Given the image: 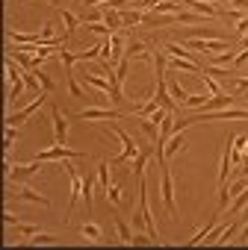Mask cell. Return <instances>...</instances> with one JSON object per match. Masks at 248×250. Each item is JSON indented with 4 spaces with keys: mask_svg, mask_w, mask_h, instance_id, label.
<instances>
[{
    "mask_svg": "<svg viewBox=\"0 0 248 250\" xmlns=\"http://www.w3.org/2000/svg\"><path fill=\"white\" fill-rule=\"evenodd\" d=\"M133 224H145L148 227V235L154 238V244H160V229L154 224V215H151V206H148V188H145V177H139V215H133Z\"/></svg>",
    "mask_w": 248,
    "mask_h": 250,
    "instance_id": "cell-1",
    "label": "cell"
},
{
    "mask_svg": "<svg viewBox=\"0 0 248 250\" xmlns=\"http://www.w3.org/2000/svg\"><path fill=\"white\" fill-rule=\"evenodd\" d=\"M6 74H9V100L15 106L18 97H21V91H24V85H27V77H24V68L15 65L12 56H6Z\"/></svg>",
    "mask_w": 248,
    "mask_h": 250,
    "instance_id": "cell-2",
    "label": "cell"
},
{
    "mask_svg": "<svg viewBox=\"0 0 248 250\" xmlns=\"http://www.w3.org/2000/svg\"><path fill=\"white\" fill-rule=\"evenodd\" d=\"M50 159H86L83 150H71L68 145H56V147H45L36 153V162H50Z\"/></svg>",
    "mask_w": 248,
    "mask_h": 250,
    "instance_id": "cell-3",
    "label": "cell"
},
{
    "mask_svg": "<svg viewBox=\"0 0 248 250\" xmlns=\"http://www.w3.org/2000/svg\"><path fill=\"white\" fill-rule=\"evenodd\" d=\"M163 168V180H160V188H163V203H166V212L169 218H177V206H174V183H172V171H169V162L160 165Z\"/></svg>",
    "mask_w": 248,
    "mask_h": 250,
    "instance_id": "cell-4",
    "label": "cell"
},
{
    "mask_svg": "<svg viewBox=\"0 0 248 250\" xmlns=\"http://www.w3.org/2000/svg\"><path fill=\"white\" fill-rule=\"evenodd\" d=\"M48 100V91H42V94H36V100L33 103H27L24 109H18V112H9V118H6V124L9 127H18V124H24L27 118H33L39 109H42V103Z\"/></svg>",
    "mask_w": 248,
    "mask_h": 250,
    "instance_id": "cell-5",
    "label": "cell"
},
{
    "mask_svg": "<svg viewBox=\"0 0 248 250\" xmlns=\"http://www.w3.org/2000/svg\"><path fill=\"white\" fill-rule=\"evenodd\" d=\"M112 133H115V136H118V142L124 145V150L115 156V162H118V165H121V162H130V159H136V156H139V147H136V142H133L127 133H124V130L118 127V124H112Z\"/></svg>",
    "mask_w": 248,
    "mask_h": 250,
    "instance_id": "cell-6",
    "label": "cell"
},
{
    "mask_svg": "<svg viewBox=\"0 0 248 250\" xmlns=\"http://www.w3.org/2000/svg\"><path fill=\"white\" fill-rule=\"evenodd\" d=\"M50 121H53V133H56V145H68V115L59 106H50Z\"/></svg>",
    "mask_w": 248,
    "mask_h": 250,
    "instance_id": "cell-7",
    "label": "cell"
},
{
    "mask_svg": "<svg viewBox=\"0 0 248 250\" xmlns=\"http://www.w3.org/2000/svg\"><path fill=\"white\" fill-rule=\"evenodd\" d=\"M6 177L12 180V183H21V180H27V177H33L36 171H42V162H30V165H12V159H6Z\"/></svg>",
    "mask_w": 248,
    "mask_h": 250,
    "instance_id": "cell-8",
    "label": "cell"
},
{
    "mask_svg": "<svg viewBox=\"0 0 248 250\" xmlns=\"http://www.w3.org/2000/svg\"><path fill=\"white\" fill-rule=\"evenodd\" d=\"M77 121H92V118H106V121H118L121 112L118 109H106V106H95V109H83L80 115H74Z\"/></svg>",
    "mask_w": 248,
    "mask_h": 250,
    "instance_id": "cell-9",
    "label": "cell"
},
{
    "mask_svg": "<svg viewBox=\"0 0 248 250\" xmlns=\"http://www.w3.org/2000/svg\"><path fill=\"white\" fill-rule=\"evenodd\" d=\"M154 100H157L163 109L174 112V97H172V91H169V80H166V77H157V94H154Z\"/></svg>",
    "mask_w": 248,
    "mask_h": 250,
    "instance_id": "cell-10",
    "label": "cell"
},
{
    "mask_svg": "<svg viewBox=\"0 0 248 250\" xmlns=\"http://www.w3.org/2000/svg\"><path fill=\"white\" fill-rule=\"evenodd\" d=\"M183 3L192 9V12H198V15H204V18H222V12L213 6V3H207V0H183Z\"/></svg>",
    "mask_w": 248,
    "mask_h": 250,
    "instance_id": "cell-11",
    "label": "cell"
},
{
    "mask_svg": "<svg viewBox=\"0 0 248 250\" xmlns=\"http://www.w3.org/2000/svg\"><path fill=\"white\" fill-rule=\"evenodd\" d=\"M98 9H100V21H103L112 33H118V30L124 27V24H121V12H118V9H109V6H103V3H100Z\"/></svg>",
    "mask_w": 248,
    "mask_h": 250,
    "instance_id": "cell-12",
    "label": "cell"
},
{
    "mask_svg": "<svg viewBox=\"0 0 248 250\" xmlns=\"http://www.w3.org/2000/svg\"><path fill=\"white\" fill-rule=\"evenodd\" d=\"M151 153H154V145H148V147H142V150H139V156L133 159V174H136V180H139V177H145V165H148V159H151Z\"/></svg>",
    "mask_w": 248,
    "mask_h": 250,
    "instance_id": "cell-13",
    "label": "cell"
},
{
    "mask_svg": "<svg viewBox=\"0 0 248 250\" xmlns=\"http://www.w3.org/2000/svg\"><path fill=\"white\" fill-rule=\"evenodd\" d=\"M59 18H62V24H65V36L71 39V36H74V30L80 27V15H74L71 9H62V6H59Z\"/></svg>",
    "mask_w": 248,
    "mask_h": 250,
    "instance_id": "cell-14",
    "label": "cell"
},
{
    "mask_svg": "<svg viewBox=\"0 0 248 250\" xmlns=\"http://www.w3.org/2000/svg\"><path fill=\"white\" fill-rule=\"evenodd\" d=\"M174 71H189L192 77H198L201 74V65L198 62H192V59H180V56H172V62H169Z\"/></svg>",
    "mask_w": 248,
    "mask_h": 250,
    "instance_id": "cell-15",
    "label": "cell"
},
{
    "mask_svg": "<svg viewBox=\"0 0 248 250\" xmlns=\"http://www.w3.org/2000/svg\"><path fill=\"white\" fill-rule=\"evenodd\" d=\"M9 197H21V200H30V203H42V206H50V200L45 194H36L33 188H18V191H9Z\"/></svg>",
    "mask_w": 248,
    "mask_h": 250,
    "instance_id": "cell-16",
    "label": "cell"
},
{
    "mask_svg": "<svg viewBox=\"0 0 248 250\" xmlns=\"http://www.w3.org/2000/svg\"><path fill=\"white\" fill-rule=\"evenodd\" d=\"M83 83L86 85H92V88H98L100 94H109V80H103V77H95V74H83Z\"/></svg>",
    "mask_w": 248,
    "mask_h": 250,
    "instance_id": "cell-17",
    "label": "cell"
},
{
    "mask_svg": "<svg viewBox=\"0 0 248 250\" xmlns=\"http://www.w3.org/2000/svg\"><path fill=\"white\" fill-rule=\"evenodd\" d=\"M115 232H118V241H121V244H133V235H130V227H127V221H124L121 215L115 218Z\"/></svg>",
    "mask_w": 248,
    "mask_h": 250,
    "instance_id": "cell-18",
    "label": "cell"
},
{
    "mask_svg": "<svg viewBox=\"0 0 248 250\" xmlns=\"http://www.w3.org/2000/svg\"><path fill=\"white\" fill-rule=\"evenodd\" d=\"M124 47H127V42L121 39V33H112V59L109 62H121V56H124Z\"/></svg>",
    "mask_w": 248,
    "mask_h": 250,
    "instance_id": "cell-19",
    "label": "cell"
},
{
    "mask_svg": "<svg viewBox=\"0 0 248 250\" xmlns=\"http://www.w3.org/2000/svg\"><path fill=\"white\" fill-rule=\"evenodd\" d=\"M118 12H121V24H124V27L142 24V12H139V9H118Z\"/></svg>",
    "mask_w": 248,
    "mask_h": 250,
    "instance_id": "cell-20",
    "label": "cell"
},
{
    "mask_svg": "<svg viewBox=\"0 0 248 250\" xmlns=\"http://www.w3.org/2000/svg\"><path fill=\"white\" fill-rule=\"evenodd\" d=\"M180 150H183V136H180V133H174V136L166 142V162H169L174 153H180Z\"/></svg>",
    "mask_w": 248,
    "mask_h": 250,
    "instance_id": "cell-21",
    "label": "cell"
},
{
    "mask_svg": "<svg viewBox=\"0 0 248 250\" xmlns=\"http://www.w3.org/2000/svg\"><path fill=\"white\" fill-rule=\"evenodd\" d=\"M80 235L89 238V241H103V229H100L98 224H83V227H80Z\"/></svg>",
    "mask_w": 248,
    "mask_h": 250,
    "instance_id": "cell-22",
    "label": "cell"
},
{
    "mask_svg": "<svg viewBox=\"0 0 248 250\" xmlns=\"http://www.w3.org/2000/svg\"><path fill=\"white\" fill-rule=\"evenodd\" d=\"M169 91H172V97H174V103H177V106H186L189 94L180 88V83H177V80H169Z\"/></svg>",
    "mask_w": 248,
    "mask_h": 250,
    "instance_id": "cell-23",
    "label": "cell"
},
{
    "mask_svg": "<svg viewBox=\"0 0 248 250\" xmlns=\"http://www.w3.org/2000/svg\"><path fill=\"white\" fill-rule=\"evenodd\" d=\"M98 183H100L103 194H106V188L112 186V183H109V162H106V159H100V162H98Z\"/></svg>",
    "mask_w": 248,
    "mask_h": 250,
    "instance_id": "cell-24",
    "label": "cell"
},
{
    "mask_svg": "<svg viewBox=\"0 0 248 250\" xmlns=\"http://www.w3.org/2000/svg\"><path fill=\"white\" fill-rule=\"evenodd\" d=\"M92 188H95V177H83V200L89 212H92Z\"/></svg>",
    "mask_w": 248,
    "mask_h": 250,
    "instance_id": "cell-25",
    "label": "cell"
},
{
    "mask_svg": "<svg viewBox=\"0 0 248 250\" xmlns=\"http://www.w3.org/2000/svg\"><path fill=\"white\" fill-rule=\"evenodd\" d=\"M213 227H216V218H213V221H210V224H207L204 229H198V232H195V235H192V238H189L186 244H189V247H195V244H201V241H204V238L210 235V229H213Z\"/></svg>",
    "mask_w": 248,
    "mask_h": 250,
    "instance_id": "cell-26",
    "label": "cell"
},
{
    "mask_svg": "<svg viewBox=\"0 0 248 250\" xmlns=\"http://www.w3.org/2000/svg\"><path fill=\"white\" fill-rule=\"evenodd\" d=\"M65 74H68V91H71V97H86V94H83V88H80V83L74 80L71 68H65Z\"/></svg>",
    "mask_w": 248,
    "mask_h": 250,
    "instance_id": "cell-27",
    "label": "cell"
},
{
    "mask_svg": "<svg viewBox=\"0 0 248 250\" xmlns=\"http://www.w3.org/2000/svg\"><path fill=\"white\" fill-rule=\"evenodd\" d=\"M201 71H204V74H210V77H219L222 83H224V80H230V71H224L222 65H213V68H201Z\"/></svg>",
    "mask_w": 248,
    "mask_h": 250,
    "instance_id": "cell-28",
    "label": "cell"
},
{
    "mask_svg": "<svg viewBox=\"0 0 248 250\" xmlns=\"http://www.w3.org/2000/svg\"><path fill=\"white\" fill-rule=\"evenodd\" d=\"M33 74H36V77H39V83H42V91H48V94H50V91H53V88H56V85H53V80H50V77H48V74H45V71H39V68H36V71H33Z\"/></svg>",
    "mask_w": 248,
    "mask_h": 250,
    "instance_id": "cell-29",
    "label": "cell"
},
{
    "mask_svg": "<svg viewBox=\"0 0 248 250\" xmlns=\"http://www.w3.org/2000/svg\"><path fill=\"white\" fill-rule=\"evenodd\" d=\"M106 197H109L112 206H118V209L124 206V200H121V188H118V186H109V188H106Z\"/></svg>",
    "mask_w": 248,
    "mask_h": 250,
    "instance_id": "cell-30",
    "label": "cell"
},
{
    "mask_svg": "<svg viewBox=\"0 0 248 250\" xmlns=\"http://www.w3.org/2000/svg\"><path fill=\"white\" fill-rule=\"evenodd\" d=\"M15 229H18V235H24V238H33V235L39 232V227H36V224H21V221L15 224Z\"/></svg>",
    "mask_w": 248,
    "mask_h": 250,
    "instance_id": "cell-31",
    "label": "cell"
},
{
    "mask_svg": "<svg viewBox=\"0 0 248 250\" xmlns=\"http://www.w3.org/2000/svg\"><path fill=\"white\" fill-rule=\"evenodd\" d=\"M207 100H210V97H204V94H189L186 106H192V109H198V106H201V109H204V106H207Z\"/></svg>",
    "mask_w": 248,
    "mask_h": 250,
    "instance_id": "cell-32",
    "label": "cell"
},
{
    "mask_svg": "<svg viewBox=\"0 0 248 250\" xmlns=\"http://www.w3.org/2000/svg\"><path fill=\"white\" fill-rule=\"evenodd\" d=\"M59 241L56 235H48V232H36V238H30V244H53Z\"/></svg>",
    "mask_w": 248,
    "mask_h": 250,
    "instance_id": "cell-33",
    "label": "cell"
},
{
    "mask_svg": "<svg viewBox=\"0 0 248 250\" xmlns=\"http://www.w3.org/2000/svg\"><path fill=\"white\" fill-rule=\"evenodd\" d=\"M242 91H248V80H233V83H230V94L239 97Z\"/></svg>",
    "mask_w": 248,
    "mask_h": 250,
    "instance_id": "cell-34",
    "label": "cell"
},
{
    "mask_svg": "<svg viewBox=\"0 0 248 250\" xmlns=\"http://www.w3.org/2000/svg\"><path fill=\"white\" fill-rule=\"evenodd\" d=\"M15 139H18V133H15V127H9V124H6V150H12V145H15Z\"/></svg>",
    "mask_w": 248,
    "mask_h": 250,
    "instance_id": "cell-35",
    "label": "cell"
},
{
    "mask_svg": "<svg viewBox=\"0 0 248 250\" xmlns=\"http://www.w3.org/2000/svg\"><path fill=\"white\" fill-rule=\"evenodd\" d=\"M248 62V47H242L239 53H236V59H233V65H245Z\"/></svg>",
    "mask_w": 248,
    "mask_h": 250,
    "instance_id": "cell-36",
    "label": "cell"
},
{
    "mask_svg": "<svg viewBox=\"0 0 248 250\" xmlns=\"http://www.w3.org/2000/svg\"><path fill=\"white\" fill-rule=\"evenodd\" d=\"M245 33H248V18L236 21V36H245Z\"/></svg>",
    "mask_w": 248,
    "mask_h": 250,
    "instance_id": "cell-37",
    "label": "cell"
},
{
    "mask_svg": "<svg viewBox=\"0 0 248 250\" xmlns=\"http://www.w3.org/2000/svg\"><path fill=\"white\" fill-rule=\"evenodd\" d=\"M236 235H239V241H242V244H248V221L239 227V232H236Z\"/></svg>",
    "mask_w": 248,
    "mask_h": 250,
    "instance_id": "cell-38",
    "label": "cell"
},
{
    "mask_svg": "<svg viewBox=\"0 0 248 250\" xmlns=\"http://www.w3.org/2000/svg\"><path fill=\"white\" fill-rule=\"evenodd\" d=\"M3 221H6V224H9V227H15V224H18V218H15V215H12V212H6V215H3Z\"/></svg>",
    "mask_w": 248,
    "mask_h": 250,
    "instance_id": "cell-39",
    "label": "cell"
},
{
    "mask_svg": "<svg viewBox=\"0 0 248 250\" xmlns=\"http://www.w3.org/2000/svg\"><path fill=\"white\" fill-rule=\"evenodd\" d=\"M239 168H242V177H248V156H245V153H242V165H239Z\"/></svg>",
    "mask_w": 248,
    "mask_h": 250,
    "instance_id": "cell-40",
    "label": "cell"
},
{
    "mask_svg": "<svg viewBox=\"0 0 248 250\" xmlns=\"http://www.w3.org/2000/svg\"><path fill=\"white\" fill-rule=\"evenodd\" d=\"M100 0H80V6H98Z\"/></svg>",
    "mask_w": 248,
    "mask_h": 250,
    "instance_id": "cell-41",
    "label": "cell"
},
{
    "mask_svg": "<svg viewBox=\"0 0 248 250\" xmlns=\"http://www.w3.org/2000/svg\"><path fill=\"white\" fill-rule=\"evenodd\" d=\"M48 3H50V6H56V9H59V0H48Z\"/></svg>",
    "mask_w": 248,
    "mask_h": 250,
    "instance_id": "cell-42",
    "label": "cell"
}]
</instances>
